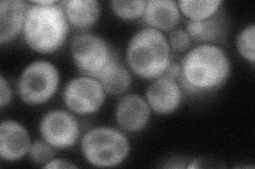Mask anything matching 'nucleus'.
Returning a JSON list of instances; mask_svg holds the SVG:
<instances>
[{"mask_svg":"<svg viewBox=\"0 0 255 169\" xmlns=\"http://www.w3.org/2000/svg\"><path fill=\"white\" fill-rule=\"evenodd\" d=\"M230 71V59L222 48L201 44L184 55L178 82L189 93L212 92L227 82Z\"/></svg>","mask_w":255,"mask_h":169,"instance_id":"1","label":"nucleus"},{"mask_svg":"<svg viewBox=\"0 0 255 169\" xmlns=\"http://www.w3.org/2000/svg\"><path fill=\"white\" fill-rule=\"evenodd\" d=\"M126 60L132 73L142 79L161 77L172 62L168 39L161 31L143 28L130 39Z\"/></svg>","mask_w":255,"mask_h":169,"instance_id":"2","label":"nucleus"},{"mask_svg":"<svg viewBox=\"0 0 255 169\" xmlns=\"http://www.w3.org/2000/svg\"><path fill=\"white\" fill-rule=\"evenodd\" d=\"M68 30L60 2L48 6L29 2L22 35L30 49L41 54L55 52L65 43Z\"/></svg>","mask_w":255,"mask_h":169,"instance_id":"3","label":"nucleus"},{"mask_svg":"<svg viewBox=\"0 0 255 169\" xmlns=\"http://www.w3.org/2000/svg\"><path fill=\"white\" fill-rule=\"evenodd\" d=\"M81 151L87 163L95 167H115L129 156L130 141L115 128L97 127L83 135Z\"/></svg>","mask_w":255,"mask_h":169,"instance_id":"4","label":"nucleus"},{"mask_svg":"<svg viewBox=\"0 0 255 169\" xmlns=\"http://www.w3.org/2000/svg\"><path fill=\"white\" fill-rule=\"evenodd\" d=\"M60 84L59 71L53 63L36 60L27 66L19 76L17 93L28 105H43L53 98Z\"/></svg>","mask_w":255,"mask_h":169,"instance_id":"5","label":"nucleus"},{"mask_svg":"<svg viewBox=\"0 0 255 169\" xmlns=\"http://www.w3.org/2000/svg\"><path fill=\"white\" fill-rule=\"evenodd\" d=\"M70 54L75 65L84 76L97 78L117 53L102 37L80 33L70 42Z\"/></svg>","mask_w":255,"mask_h":169,"instance_id":"6","label":"nucleus"},{"mask_svg":"<svg viewBox=\"0 0 255 169\" xmlns=\"http://www.w3.org/2000/svg\"><path fill=\"white\" fill-rule=\"evenodd\" d=\"M106 91L96 78L80 76L71 79L63 91L65 106L78 115H90L99 111L106 100Z\"/></svg>","mask_w":255,"mask_h":169,"instance_id":"7","label":"nucleus"},{"mask_svg":"<svg viewBox=\"0 0 255 169\" xmlns=\"http://www.w3.org/2000/svg\"><path fill=\"white\" fill-rule=\"evenodd\" d=\"M80 125L74 115L63 110L46 113L39 123V133L45 142L57 149H67L77 143Z\"/></svg>","mask_w":255,"mask_h":169,"instance_id":"8","label":"nucleus"},{"mask_svg":"<svg viewBox=\"0 0 255 169\" xmlns=\"http://www.w3.org/2000/svg\"><path fill=\"white\" fill-rule=\"evenodd\" d=\"M182 87L177 79L163 75L149 85L146 91V101L153 112L161 115L170 114L182 103Z\"/></svg>","mask_w":255,"mask_h":169,"instance_id":"9","label":"nucleus"},{"mask_svg":"<svg viewBox=\"0 0 255 169\" xmlns=\"http://www.w3.org/2000/svg\"><path fill=\"white\" fill-rule=\"evenodd\" d=\"M151 108L137 94H128L119 100L115 108L117 125L127 132H139L149 123Z\"/></svg>","mask_w":255,"mask_h":169,"instance_id":"10","label":"nucleus"},{"mask_svg":"<svg viewBox=\"0 0 255 169\" xmlns=\"http://www.w3.org/2000/svg\"><path fill=\"white\" fill-rule=\"evenodd\" d=\"M30 146V135L25 126L15 120H3L0 125V158L15 162L28 154Z\"/></svg>","mask_w":255,"mask_h":169,"instance_id":"11","label":"nucleus"},{"mask_svg":"<svg viewBox=\"0 0 255 169\" xmlns=\"http://www.w3.org/2000/svg\"><path fill=\"white\" fill-rule=\"evenodd\" d=\"M141 18L149 28L169 32L179 25L181 12L173 0H149Z\"/></svg>","mask_w":255,"mask_h":169,"instance_id":"12","label":"nucleus"},{"mask_svg":"<svg viewBox=\"0 0 255 169\" xmlns=\"http://www.w3.org/2000/svg\"><path fill=\"white\" fill-rule=\"evenodd\" d=\"M28 4L21 0H2L0 2V44H9L23 30Z\"/></svg>","mask_w":255,"mask_h":169,"instance_id":"13","label":"nucleus"},{"mask_svg":"<svg viewBox=\"0 0 255 169\" xmlns=\"http://www.w3.org/2000/svg\"><path fill=\"white\" fill-rule=\"evenodd\" d=\"M227 21L222 14L216 15L204 20H188L186 32L193 42L201 44L219 43L227 35Z\"/></svg>","mask_w":255,"mask_h":169,"instance_id":"14","label":"nucleus"},{"mask_svg":"<svg viewBox=\"0 0 255 169\" xmlns=\"http://www.w3.org/2000/svg\"><path fill=\"white\" fill-rule=\"evenodd\" d=\"M70 26L87 30L98 21L100 4L97 0H67L60 2Z\"/></svg>","mask_w":255,"mask_h":169,"instance_id":"15","label":"nucleus"},{"mask_svg":"<svg viewBox=\"0 0 255 169\" xmlns=\"http://www.w3.org/2000/svg\"><path fill=\"white\" fill-rule=\"evenodd\" d=\"M96 79L101 84L106 93L111 95L123 94L132 85L131 71L121 61L118 55Z\"/></svg>","mask_w":255,"mask_h":169,"instance_id":"16","label":"nucleus"},{"mask_svg":"<svg viewBox=\"0 0 255 169\" xmlns=\"http://www.w3.org/2000/svg\"><path fill=\"white\" fill-rule=\"evenodd\" d=\"M180 12L189 20H204L216 15L222 1L220 0H181L178 2Z\"/></svg>","mask_w":255,"mask_h":169,"instance_id":"17","label":"nucleus"},{"mask_svg":"<svg viewBox=\"0 0 255 169\" xmlns=\"http://www.w3.org/2000/svg\"><path fill=\"white\" fill-rule=\"evenodd\" d=\"M147 1L143 0H114L112 1V9L116 14L117 17L124 20H135L142 17V14L145 12Z\"/></svg>","mask_w":255,"mask_h":169,"instance_id":"18","label":"nucleus"},{"mask_svg":"<svg viewBox=\"0 0 255 169\" xmlns=\"http://www.w3.org/2000/svg\"><path fill=\"white\" fill-rule=\"evenodd\" d=\"M255 26L250 25L244 28L237 36V51L252 65L255 62Z\"/></svg>","mask_w":255,"mask_h":169,"instance_id":"19","label":"nucleus"},{"mask_svg":"<svg viewBox=\"0 0 255 169\" xmlns=\"http://www.w3.org/2000/svg\"><path fill=\"white\" fill-rule=\"evenodd\" d=\"M29 157L33 161L34 163L39 165H45L49 161L54 158V151L53 147L50 146L47 142L43 141H35L31 143V146L29 149Z\"/></svg>","mask_w":255,"mask_h":169,"instance_id":"20","label":"nucleus"},{"mask_svg":"<svg viewBox=\"0 0 255 169\" xmlns=\"http://www.w3.org/2000/svg\"><path fill=\"white\" fill-rule=\"evenodd\" d=\"M168 39L170 49L177 53H184L193 44V40L189 37L186 30L183 29H174L169 34Z\"/></svg>","mask_w":255,"mask_h":169,"instance_id":"21","label":"nucleus"},{"mask_svg":"<svg viewBox=\"0 0 255 169\" xmlns=\"http://www.w3.org/2000/svg\"><path fill=\"white\" fill-rule=\"evenodd\" d=\"M13 98L10 84L6 82L5 78L0 76V107L3 108L7 104H10Z\"/></svg>","mask_w":255,"mask_h":169,"instance_id":"22","label":"nucleus"},{"mask_svg":"<svg viewBox=\"0 0 255 169\" xmlns=\"http://www.w3.org/2000/svg\"><path fill=\"white\" fill-rule=\"evenodd\" d=\"M44 168H77V166L64 159H52L44 165Z\"/></svg>","mask_w":255,"mask_h":169,"instance_id":"23","label":"nucleus"}]
</instances>
